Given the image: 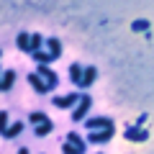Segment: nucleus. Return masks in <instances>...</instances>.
<instances>
[{"mask_svg":"<svg viewBox=\"0 0 154 154\" xmlns=\"http://www.w3.org/2000/svg\"><path fill=\"white\" fill-rule=\"evenodd\" d=\"M85 128H88V131H98V128H116V126H113L110 118L98 116V118H85Z\"/></svg>","mask_w":154,"mask_h":154,"instance_id":"obj_6","label":"nucleus"},{"mask_svg":"<svg viewBox=\"0 0 154 154\" xmlns=\"http://www.w3.org/2000/svg\"><path fill=\"white\" fill-rule=\"evenodd\" d=\"M21 131H23V121H16V123H11V126H8V131L3 134V136H5V139H16Z\"/></svg>","mask_w":154,"mask_h":154,"instance_id":"obj_14","label":"nucleus"},{"mask_svg":"<svg viewBox=\"0 0 154 154\" xmlns=\"http://www.w3.org/2000/svg\"><path fill=\"white\" fill-rule=\"evenodd\" d=\"M16 46L21 51H26V54H31V33H26V31H21L16 36Z\"/></svg>","mask_w":154,"mask_h":154,"instance_id":"obj_13","label":"nucleus"},{"mask_svg":"<svg viewBox=\"0 0 154 154\" xmlns=\"http://www.w3.org/2000/svg\"><path fill=\"white\" fill-rule=\"evenodd\" d=\"M0 77H3V75H0Z\"/></svg>","mask_w":154,"mask_h":154,"instance_id":"obj_23","label":"nucleus"},{"mask_svg":"<svg viewBox=\"0 0 154 154\" xmlns=\"http://www.w3.org/2000/svg\"><path fill=\"white\" fill-rule=\"evenodd\" d=\"M31 57H33V59L38 62V64H46V67H49V62H54V59L49 57V51H41V49H38V51H33Z\"/></svg>","mask_w":154,"mask_h":154,"instance_id":"obj_15","label":"nucleus"},{"mask_svg":"<svg viewBox=\"0 0 154 154\" xmlns=\"http://www.w3.org/2000/svg\"><path fill=\"white\" fill-rule=\"evenodd\" d=\"M134 28H136V31H141V28L146 31V28H149V23H146V21H136V23H134Z\"/></svg>","mask_w":154,"mask_h":154,"instance_id":"obj_19","label":"nucleus"},{"mask_svg":"<svg viewBox=\"0 0 154 154\" xmlns=\"http://www.w3.org/2000/svg\"><path fill=\"white\" fill-rule=\"evenodd\" d=\"M113 134H116V128H98V131H90L88 141H93V144H105V141L113 139Z\"/></svg>","mask_w":154,"mask_h":154,"instance_id":"obj_7","label":"nucleus"},{"mask_svg":"<svg viewBox=\"0 0 154 154\" xmlns=\"http://www.w3.org/2000/svg\"><path fill=\"white\" fill-rule=\"evenodd\" d=\"M41 44H44V38H41V33H31V54L33 51L41 49Z\"/></svg>","mask_w":154,"mask_h":154,"instance_id":"obj_17","label":"nucleus"},{"mask_svg":"<svg viewBox=\"0 0 154 154\" xmlns=\"http://www.w3.org/2000/svg\"><path fill=\"white\" fill-rule=\"evenodd\" d=\"M80 98H82L80 93H69V95H57V98H54V105H57V108H69V105H75V103H77Z\"/></svg>","mask_w":154,"mask_h":154,"instance_id":"obj_8","label":"nucleus"},{"mask_svg":"<svg viewBox=\"0 0 154 154\" xmlns=\"http://www.w3.org/2000/svg\"><path fill=\"white\" fill-rule=\"evenodd\" d=\"M8 131V113L5 110H0V134Z\"/></svg>","mask_w":154,"mask_h":154,"instance_id":"obj_18","label":"nucleus"},{"mask_svg":"<svg viewBox=\"0 0 154 154\" xmlns=\"http://www.w3.org/2000/svg\"><path fill=\"white\" fill-rule=\"evenodd\" d=\"M46 49H49V57H51V59H59V57H62V41H59L57 36L46 38Z\"/></svg>","mask_w":154,"mask_h":154,"instance_id":"obj_12","label":"nucleus"},{"mask_svg":"<svg viewBox=\"0 0 154 154\" xmlns=\"http://www.w3.org/2000/svg\"><path fill=\"white\" fill-rule=\"evenodd\" d=\"M28 85H31V88L36 90V93H41V95H44V93H51V90L46 88V82L36 75V72H31V75H28Z\"/></svg>","mask_w":154,"mask_h":154,"instance_id":"obj_11","label":"nucleus"},{"mask_svg":"<svg viewBox=\"0 0 154 154\" xmlns=\"http://www.w3.org/2000/svg\"><path fill=\"white\" fill-rule=\"evenodd\" d=\"M36 75L46 82V88H49V90H54L57 85H59V77H57V72H54V69H49L46 64H38V72H36Z\"/></svg>","mask_w":154,"mask_h":154,"instance_id":"obj_3","label":"nucleus"},{"mask_svg":"<svg viewBox=\"0 0 154 154\" xmlns=\"http://www.w3.org/2000/svg\"><path fill=\"white\" fill-rule=\"evenodd\" d=\"M95 80H98V67H93V64H90V67H85V69H82V77H80L77 88H80V90H88L90 85L95 82Z\"/></svg>","mask_w":154,"mask_h":154,"instance_id":"obj_5","label":"nucleus"},{"mask_svg":"<svg viewBox=\"0 0 154 154\" xmlns=\"http://www.w3.org/2000/svg\"><path fill=\"white\" fill-rule=\"evenodd\" d=\"M62 154H88V141H85L80 134L69 131V134H67L64 146H62Z\"/></svg>","mask_w":154,"mask_h":154,"instance_id":"obj_1","label":"nucleus"},{"mask_svg":"<svg viewBox=\"0 0 154 154\" xmlns=\"http://www.w3.org/2000/svg\"><path fill=\"white\" fill-rule=\"evenodd\" d=\"M0 57H3V51H0Z\"/></svg>","mask_w":154,"mask_h":154,"instance_id":"obj_22","label":"nucleus"},{"mask_svg":"<svg viewBox=\"0 0 154 154\" xmlns=\"http://www.w3.org/2000/svg\"><path fill=\"white\" fill-rule=\"evenodd\" d=\"M28 121L33 123V134H36L38 139L46 136V134H51V128H54V123H51L44 113H31V116H28Z\"/></svg>","mask_w":154,"mask_h":154,"instance_id":"obj_2","label":"nucleus"},{"mask_svg":"<svg viewBox=\"0 0 154 154\" xmlns=\"http://www.w3.org/2000/svg\"><path fill=\"white\" fill-rule=\"evenodd\" d=\"M80 77H82V64H69V80L72 82H80Z\"/></svg>","mask_w":154,"mask_h":154,"instance_id":"obj_16","label":"nucleus"},{"mask_svg":"<svg viewBox=\"0 0 154 154\" xmlns=\"http://www.w3.org/2000/svg\"><path fill=\"white\" fill-rule=\"evenodd\" d=\"M90 95H85L82 93V98L77 100V108H75V113H72V121H85V116H88V110H90Z\"/></svg>","mask_w":154,"mask_h":154,"instance_id":"obj_4","label":"nucleus"},{"mask_svg":"<svg viewBox=\"0 0 154 154\" xmlns=\"http://www.w3.org/2000/svg\"><path fill=\"white\" fill-rule=\"evenodd\" d=\"M146 118H149V113H141V116H139V121H136V126H144V123H146Z\"/></svg>","mask_w":154,"mask_h":154,"instance_id":"obj_20","label":"nucleus"},{"mask_svg":"<svg viewBox=\"0 0 154 154\" xmlns=\"http://www.w3.org/2000/svg\"><path fill=\"white\" fill-rule=\"evenodd\" d=\"M123 136H126L128 141H146V139H149V134L144 131L141 126H128V128H126V134H123Z\"/></svg>","mask_w":154,"mask_h":154,"instance_id":"obj_9","label":"nucleus"},{"mask_svg":"<svg viewBox=\"0 0 154 154\" xmlns=\"http://www.w3.org/2000/svg\"><path fill=\"white\" fill-rule=\"evenodd\" d=\"M13 82H16V69H5L0 77V93H11Z\"/></svg>","mask_w":154,"mask_h":154,"instance_id":"obj_10","label":"nucleus"},{"mask_svg":"<svg viewBox=\"0 0 154 154\" xmlns=\"http://www.w3.org/2000/svg\"><path fill=\"white\" fill-rule=\"evenodd\" d=\"M18 154H28V149H26V146H21V149H18Z\"/></svg>","mask_w":154,"mask_h":154,"instance_id":"obj_21","label":"nucleus"}]
</instances>
